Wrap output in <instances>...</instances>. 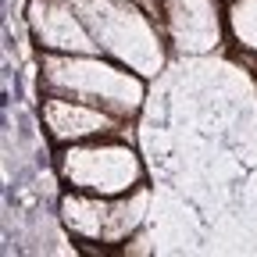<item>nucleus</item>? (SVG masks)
<instances>
[{"instance_id":"obj_1","label":"nucleus","mask_w":257,"mask_h":257,"mask_svg":"<svg viewBox=\"0 0 257 257\" xmlns=\"http://www.w3.org/2000/svg\"><path fill=\"white\" fill-rule=\"evenodd\" d=\"M40 75L47 93L57 96H75V100L96 104L118 118L136 114L143 104V75L125 68V64H111L100 54H43Z\"/></svg>"},{"instance_id":"obj_2","label":"nucleus","mask_w":257,"mask_h":257,"mask_svg":"<svg viewBox=\"0 0 257 257\" xmlns=\"http://www.w3.org/2000/svg\"><path fill=\"white\" fill-rule=\"evenodd\" d=\"M68 4L89 25L100 54H111L140 75H154L165 64L157 25L147 11L136 8V0H68Z\"/></svg>"},{"instance_id":"obj_3","label":"nucleus","mask_w":257,"mask_h":257,"mask_svg":"<svg viewBox=\"0 0 257 257\" xmlns=\"http://www.w3.org/2000/svg\"><path fill=\"white\" fill-rule=\"evenodd\" d=\"M61 175L75 193L93 197H121L143 186V161L133 147L114 140H86L68 143L61 154Z\"/></svg>"},{"instance_id":"obj_4","label":"nucleus","mask_w":257,"mask_h":257,"mask_svg":"<svg viewBox=\"0 0 257 257\" xmlns=\"http://www.w3.org/2000/svg\"><path fill=\"white\" fill-rule=\"evenodd\" d=\"M147 207V189L140 186L136 197L128 200V193L121 197H93V193H75L64 200V221L68 229L82 239L93 243H118L143 221Z\"/></svg>"},{"instance_id":"obj_5","label":"nucleus","mask_w":257,"mask_h":257,"mask_svg":"<svg viewBox=\"0 0 257 257\" xmlns=\"http://www.w3.org/2000/svg\"><path fill=\"white\" fill-rule=\"evenodd\" d=\"M29 32L50 54H100L89 25L68 0H32Z\"/></svg>"},{"instance_id":"obj_6","label":"nucleus","mask_w":257,"mask_h":257,"mask_svg":"<svg viewBox=\"0 0 257 257\" xmlns=\"http://www.w3.org/2000/svg\"><path fill=\"white\" fill-rule=\"evenodd\" d=\"M40 118L47 125V133L54 143H86V140H107L118 133L121 118L96 107V104H86V100H75V96H57V93H47V100L40 107Z\"/></svg>"},{"instance_id":"obj_7","label":"nucleus","mask_w":257,"mask_h":257,"mask_svg":"<svg viewBox=\"0 0 257 257\" xmlns=\"http://www.w3.org/2000/svg\"><path fill=\"white\" fill-rule=\"evenodd\" d=\"M168 25L179 47L207 50L218 40V18L211 15V0H168Z\"/></svg>"},{"instance_id":"obj_8","label":"nucleus","mask_w":257,"mask_h":257,"mask_svg":"<svg viewBox=\"0 0 257 257\" xmlns=\"http://www.w3.org/2000/svg\"><path fill=\"white\" fill-rule=\"evenodd\" d=\"M229 32L243 50L257 54V0H232L229 8Z\"/></svg>"},{"instance_id":"obj_9","label":"nucleus","mask_w":257,"mask_h":257,"mask_svg":"<svg viewBox=\"0 0 257 257\" xmlns=\"http://www.w3.org/2000/svg\"><path fill=\"white\" fill-rule=\"evenodd\" d=\"M136 4H143V0H136Z\"/></svg>"}]
</instances>
